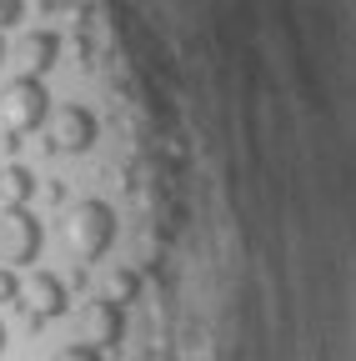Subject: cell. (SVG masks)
Returning <instances> with one entry per match:
<instances>
[{
    "mask_svg": "<svg viewBox=\"0 0 356 361\" xmlns=\"http://www.w3.org/2000/svg\"><path fill=\"white\" fill-rule=\"evenodd\" d=\"M80 341H91L96 351H121L125 346V306L111 301L106 291L96 301H85V311H80Z\"/></svg>",
    "mask_w": 356,
    "mask_h": 361,
    "instance_id": "1",
    "label": "cell"
},
{
    "mask_svg": "<svg viewBox=\"0 0 356 361\" xmlns=\"http://www.w3.org/2000/svg\"><path fill=\"white\" fill-rule=\"evenodd\" d=\"M16 61H20V71H30V75H51L56 61H61V35L46 30V25L25 30V35L16 40Z\"/></svg>",
    "mask_w": 356,
    "mask_h": 361,
    "instance_id": "2",
    "label": "cell"
},
{
    "mask_svg": "<svg viewBox=\"0 0 356 361\" xmlns=\"http://www.w3.org/2000/svg\"><path fill=\"white\" fill-rule=\"evenodd\" d=\"M30 301H35V316H46V322H61L70 311V291L56 271H35L30 276Z\"/></svg>",
    "mask_w": 356,
    "mask_h": 361,
    "instance_id": "3",
    "label": "cell"
},
{
    "mask_svg": "<svg viewBox=\"0 0 356 361\" xmlns=\"http://www.w3.org/2000/svg\"><path fill=\"white\" fill-rule=\"evenodd\" d=\"M51 361H106V351H96L91 341H75V346H61Z\"/></svg>",
    "mask_w": 356,
    "mask_h": 361,
    "instance_id": "4",
    "label": "cell"
},
{
    "mask_svg": "<svg viewBox=\"0 0 356 361\" xmlns=\"http://www.w3.org/2000/svg\"><path fill=\"white\" fill-rule=\"evenodd\" d=\"M25 16V0H0V30H6V25H16Z\"/></svg>",
    "mask_w": 356,
    "mask_h": 361,
    "instance_id": "5",
    "label": "cell"
},
{
    "mask_svg": "<svg viewBox=\"0 0 356 361\" xmlns=\"http://www.w3.org/2000/svg\"><path fill=\"white\" fill-rule=\"evenodd\" d=\"M0 351H6V322H0Z\"/></svg>",
    "mask_w": 356,
    "mask_h": 361,
    "instance_id": "6",
    "label": "cell"
}]
</instances>
